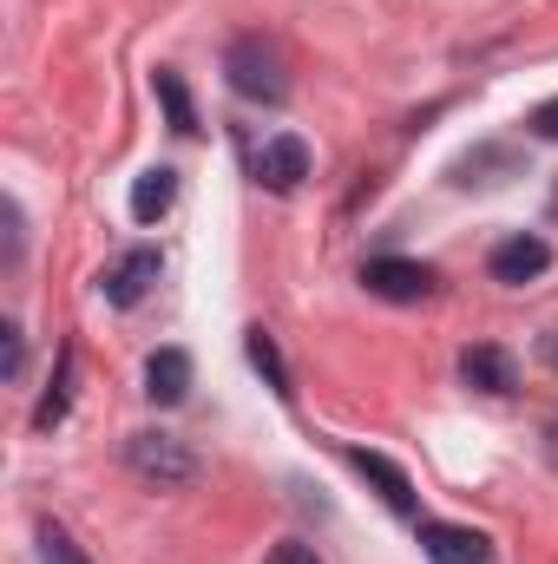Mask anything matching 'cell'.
Segmentation results:
<instances>
[{
  "label": "cell",
  "instance_id": "6da1fadb",
  "mask_svg": "<svg viewBox=\"0 0 558 564\" xmlns=\"http://www.w3.org/2000/svg\"><path fill=\"white\" fill-rule=\"evenodd\" d=\"M224 73H230V93H237V99H250V106H282V99H289L282 53L264 40V33H244V40H230V53H224Z\"/></svg>",
  "mask_w": 558,
  "mask_h": 564
},
{
  "label": "cell",
  "instance_id": "7a4b0ae2",
  "mask_svg": "<svg viewBox=\"0 0 558 564\" xmlns=\"http://www.w3.org/2000/svg\"><path fill=\"white\" fill-rule=\"evenodd\" d=\"M126 466H132L139 479H151V486H191V479H197L191 446L171 440V433H132V440H126Z\"/></svg>",
  "mask_w": 558,
  "mask_h": 564
},
{
  "label": "cell",
  "instance_id": "3957f363",
  "mask_svg": "<svg viewBox=\"0 0 558 564\" xmlns=\"http://www.w3.org/2000/svg\"><path fill=\"white\" fill-rule=\"evenodd\" d=\"M420 552L427 564H493V539L453 519H420Z\"/></svg>",
  "mask_w": 558,
  "mask_h": 564
},
{
  "label": "cell",
  "instance_id": "277c9868",
  "mask_svg": "<svg viewBox=\"0 0 558 564\" xmlns=\"http://www.w3.org/2000/svg\"><path fill=\"white\" fill-rule=\"evenodd\" d=\"M433 282L440 276H433L427 263H408V257H375V263H362V289L382 295V302H427Z\"/></svg>",
  "mask_w": 558,
  "mask_h": 564
},
{
  "label": "cell",
  "instance_id": "5b68a950",
  "mask_svg": "<svg viewBox=\"0 0 558 564\" xmlns=\"http://www.w3.org/2000/svg\"><path fill=\"white\" fill-rule=\"evenodd\" d=\"M546 270H552V243H546V237H533V230L506 237V243L486 257V276L506 282V289H526V282H539Z\"/></svg>",
  "mask_w": 558,
  "mask_h": 564
},
{
  "label": "cell",
  "instance_id": "8992f818",
  "mask_svg": "<svg viewBox=\"0 0 558 564\" xmlns=\"http://www.w3.org/2000/svg\"><path fill=\"white\" fill-rule=\"evenodd\" d=\"M158 276H164V257L139 243V250H126V257H119V263L99 276V295H106L112 308H139L144 295H151V282H158Z\"/></svg>",
  "mask_w": 558,
  "mask_h": 564
},
{
  "label": "cell",
  "instance_id": "52a82bcc",
  "mask_svg": "<svg viewBox=\"0 0 558 564\" xmlns=\"http://www.w3.org/2000/svg\"><path fill=\"white\" fill-rule=\"evenodd\" d=\"M348 466H355V473H362V479H368V486L382 492V506H388V512H401V519H415V512H420V499H415V486H408V473H401V466H395L388 453L348 446Z\"/></svg>",
  "mask_w": 558,
  "mask_h": 564
},
{
  "label": "cell",
  "instance_id": "ba28073f",
  "mask_svg": "<svg viewBox=\"0 0 558 564\" xmlns=\"http://www.w3.org/2000/svg\"><path fill=\"white\" fill-rule=\"evenodd\" d=\"M250 171H257V184H264V191L289 197V191H296V184L309 177V144L282 132V139H270L264 151H257V158H250Z\"/></svg>",
  "mask_w": 558,
  "mask_h": 564
},
{
  "label": "cell",
  "instance_id": "9c48e42d",
  "mask_svg": "<svg viewBox=\"0 0 558 564\" xmlns=\"http://www.w3.org/2000/svg\"><path fill=\"white\" fill-rule=\"evenodd\" d=\"M460 381H466V388H480V394H513V388H519V368H513V355H506V348L473 341V348L460 355Z\"/></svg>",
  "mask_w": 558,
  "mask_h": 564
},
{
  "label": "cell",
  "instance_id": "30bf717a",
  "mask_svg": "<svg viewBox=\"0 0 558 564\" xmlns=\"http://www.w3.org/2000/svg\"><path fill=\"white\" fill-rule=\"evenodd\" d=\"M184 394H191V355L184 348H158L144 361V401L151 408H178Z\"/></svg>",
  "mask_w": 558,
  "mask_h": 564
},
{
  "label": "cell",
  "instance_id": "8fae6325",
  "mask_svg": "<svg viewBox=\"0 0 558 564\" xmlns=\"http://www.w3.org/2000/svg\"><path fill=\"white\" fill-rule=\"evenodd\" d=\"M171 204H178V171H171V164H151V171L132 177V217H139V224H158Z\"/></svg>",
  "mask_w": 558,
  "mask_h": 564
},
{
  "label": "cell",
  "instance_id": "7c38bea8",
  "mask_svg": "<svg viewBox=\"0 0 558 564\" xmlns=\"http://www.w3.org/2000/svg\"><path fill=\"white\" fill-rule=\"evenodd\" d=\"M244 355H250V368L264 375V388L277 394V401H289L296 388H289V361H282V348H277V335L257 322V328H244Z\"/></svg>",
  "mask_w": 558,
  "mask_h": 564
},
{
  "label": "cell",
  "instance_id": "4fadbf2b",
  "mask_svg": "<svg viewBox=\"0 0 558 564\" xmlns=\"http://www.w3.org/2000/svg\"><path fill=\"white\" fill-rule=\"evenodd\" d=\"M73 368H79V355H73V348H60V375H53L46 401L33 408V433H53V426L66 421V408H73Z\"/></svg>",
  "mask_w": 558,
  "mask_h": 564
},
{
  "label": "cell",
  "instance_id": "5bb4252c",
  "mask_svg": "<svg viewBox=\"0 0 558 564\" xmlns=\"http://www.w3.org/2000/svg\"><path fill=\"white\" fill-rule=\"evenodd\" d=\"M151 93H158V106H164V119H171V132H197V106H191V93H184V79L171 73V66H158L151 73Z\"/></svg>",
  "mask_w": 558,
  "mask_h": 564
},
{
  "label": "cell",
  "instance_id": "9a60e30c",
  "mask_svg": "<svg viewBox=\"0 0 558 564\" xmlns=\"http://www.w3.org/2000/svg\"><path fill=\"white\" fill-rule=\"evenodd\" d=\"M40 564H93V558L73 545V532H66V525H53V519H46V525H40Z\"/></svg>",
  "mask_w": 558,
  "mask_h": 564
},
{
  "label": "cell",
  "instance_id": "2e32d148",
  "mask_svg": "<svg viewBox=\"0 0 558 564\" xmlns=\"http://www.w3.org/2000/svg\"><path fill=\"white\" fill-rule=\"evenodd\" d=\"M0 348H7V381H20V368H26V335H20V322L0 328Z\"/></svg>",
  "mask_w": 558,
  "mask_h": 564
},
{
  "label": "cell",
  "instance_id": "e0dca14e",
  "mask_svg": "<svg viewBox=\"0 0 558 564\" xmlns=\"http://www.w3.org/2000/svg\"><path fill=\"white\" fill-rule=\"evenodd\" d=\"M264 564H322V558H315V545H296V539H289V545H277Z\"/></svg>",
  "mask_w": 558,
  "mask_h": 564
},
{
  "label": "cell",
  "instance_id": "ac0fdd59",
  "mask_svg": "<svg viewBox=\"0 0 558 564\" xmlns=\"http://www.w3.org/2000/svg\"><path fill=\"white\" fill-rule=\"evenodd\" d=\"M533 132H539V139H552V144H558V99H546V106L533 112Z\"/></svg>",
  "mask_w": 558,
  "mask_h": 564
},
{
  "label": "cell",
  "instance_id": "d6986e66",
  "mask_svg": "<svg viewBox=\"0 0 558 564\" xmlns=\"http://www.w3.org/2000/svg\"><path fill=\"white\" fill-rule=\"evenodd\" d=\"M7 263H20V204L7 197Z\"/></svg>",
  "mask_w": 558,
  "mask_h": 564
},
{
  "label": "cell",
  "instance_id": "ffe728a7",
  "mask_svg": "<svg viewBox=\"0 0 558 564\" xmlns=\"http://www.w3.org/2000/svg\"><path fill=\"white\" fill-rule=\"evenodd\" d=\"M539 355H546V368L558 375V328H546V335H539Z\"/></svg>",
  "mask_w": 558,
  "mask_h": 564
},
{
  "label": "cell",
  "instance_id": "44dd1931",
  "mask_svg": "<svg viewBox=\"0 0 558 564\" xmlns=\"http://www.w3.org/2000/svg\"><path fill=\"white\" fill-rule=\"evenodd\" d=\"M546 459H552V466H558V421H552V446H546Z\"/></svg>",
  "mask_w": 558,
  "mask_h": 564
}]
</instances>
